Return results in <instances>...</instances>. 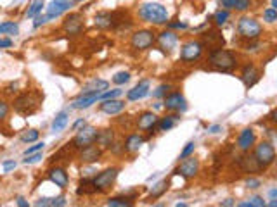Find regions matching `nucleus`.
<instances>
[{
	"mask_svg": "<svg viewBox=\"0 0 277 207\" xmlns=\"http://www.w3.org/2000/svg\"><path fill=\"white\" fill-rule=\"evenodd\" d=\"M203 48H205L203 41H198V40L187 41V43H184V45H182V48H180V61L182 62H194V61H198V59L201 57V54H203Z\"/></svg>",
	"mask_w": 277,
	"mask_h": 207,
	"instance_id": "obj_7",
	"label": "nucleus"
},
{
	"mask_svg": "<svg viewBox=\"0 0 277 207\" xmlns=\"http://www.w3.org/2000/svg\"><path fill=\"white\" fill-rule=\"evenodd\" d=\"M37 109H38V100H35L31 93H23V95H19L14 100V111L17 114H23V116L33 114Z\"/></svg>",
	"mask_w": 277,
	"mask_h": 207,
	"instance_id": "obj_10",
	"label": "nucleus"
},
{
	"mask_svg": "<svg viewBox=\"0 0 277 207\" xmlns=\"http://www.w3.org/2000/svg\"><path fill=\"white\" fill-rule=\"evenodd\" d=\"M49 180L57 188H61V190L68 188V183H69V176L64 167H52V169H49Z\"/></svg>",
	"mask_w": 277,
	"mask_h": 207,
	"instance_id": "obj_17",
	"label": "nucleus"
},
{
	"mask_svg": "<svg viewBox=\"0 0 277 207\" xmlns=\"http://www.w3.org/2000/svg\"><path fill=\"white\" fill-rule=\"evenodd\" d=\"M38 136H40V133L37 131V129H28V131H24L23 135H21V142L23 143H33L38 140Z\"/></svg>",
	"mask_w": 277,
	"mask_h": 207,
	"instance_id": "obj_36",
	"label": "nucleus"
},
{
	"mask_svg": "<svg viewBox=\"0 0 277 207\" xmlns=\"http://www.w3.org/2000/svg\"><path fill=\"white\" fill-rule=\"evenodd\" d=\"M250 7H251V0H237L234 10H237V12H244V10H248Z\"/></svg>",
	"mask_w": 277,
	"mask_h": 207,
	"instance_id": "obj_46",
	"label": "nucleus"
},
{
	"mask_svg": "<svg viewBox=\"0 0 277 207\" xmlns=\"http://www.w3.org/2000/svg\"><path fill=\"white\" fill-rule=\"evenodd\" d=\"M142 143H144V138L140 135H137V133L128 135L127 140H125V143H123V150L125 152H128V154H134V152H137L140 147H142Z\"/></svg>",
	"mask_w": 277,
	"mask_h": 207,
	"instance_id": "obj_26",
	"label": "nucleus"
},
{
	"mask_svg": "<svg viewBox=\"0 0 277 207\" xmlns=\"http://www.w3.org/2000/svg\"><path fill=\"white\" fill-rule=\"evenodd\" d=\"M269 195H271V199H276L277 197V190H276V188H272V190L269 192Z\"/></svg>",
	"mask_w": 277,
	"mask_h": 207,
	"instance_id": "obj_59",
	"label": "nucleus"
},
{
	"mask_svg": "<svg viewBox=\"0 0 277 207\" xmlns=\"http://www.w3.org/2000/svg\"><path fill=\"white\" fill-rule=\"evenodd\" d=\"M241 80H243L246 88H251L260 80V71H258L255 64H246L243 68V73H241Z\"/></svg>",
	"mask_w": 277,
	"mask_h": 207,
	"instance_id": "obj_20",
	"label": "nucleus"
},
{
	"mask_svg": "<svg viewBox=\"0 0 277 207\" xmlns=\"http://www.w3.org/2000/svg\"><path fill=\"white\" fill-rule=\"evenodd\" d=\"M99 111L104 112L108 116H116L120 112L125 111V102L118 99H110V100H101Z\"/></svg>",
	"mask_w": 277,
	"mask_h": 207,
	"instance_id": "obj_18",
	"label": "nucleus"
},
{
	"mask_svg": "<svg viewBox=\"0 0 277 207\" xmlns=\"http://www.w3.org/2000/svg\"><path fill=\"white\" fill-rule=\"evenodd\" d=\"M128 82H130V73L128 71H120L113 76V83L114 85H118V86L125 85V83H128Z\"/></svg>",
	"mask_w": 277,
	"mask_h": 207,
	"instance_id": "obj_39",
	"label": "nucleus"
},
{
	"mask_svg": "<svg viewBox=\"0 0 277 207\" xmlns=\"http://www.w3.org/2000/svg\"><path fill=\"white\" fill-rule=\"evenodd\" d=\"M168 28H177V30H187V23H170Z\"/></svg>",
	"mask_w": 277,
	"mask_h": 207,
	"instance_id": "obj_55",
	"label": "nucleus"
},
{
	"mask_svg": "<svg viewBox=\"0 0 277 207\" xmlns=\"http://www.w3.org/2000/svg\"><path fill=\"white\" fill-rule=\"evenodd\" d=\"M241 167H243L246 173H260V171H264V167L258 164V161L255 159V156L241 157Z\"/></svg>",
	"mask_w": 277,
	"mask_h": 207,
	"instance_id": "obj_28",
	"label": "nucleus"
},
{
	"mask_svg": "<svg viewBox=\"0 0 277 207\" xmlns=\"http://www.w3.org/2000/svg\"><path fill=\"white\" fill-rule=\"evenodd\" d=\"M236 202H234V199H225V201H222V204L220 206H223V207H230V206H234Z\"/></svg>",
	"mask_w": 277,
	"mask_h": 207,
	"instance_id": "obj_58",
	"label": "nucleus"
},
{
	"mask_svg": "<svg viewBox=\"0 0 277 207\" xmlns=\"http://www.w3.org/2000/svg\"><path fill=\"white\" fill-rule=\"evenodd\" d=\"M9 116V104L5 100H0V123H3Z\"/></svg>",
	"mask_w": 277,
	"mask_h": 207,
	"instance_id": "obj_47",
	"label": "nucleus"
},
{
	"mask_svg": "<svg viewBox=\"0 0 277 207\" xmlns=\"http://www.w3.org/2000/svg\"><path fill=\"white\" fill-rule=\"evenodd\" d=\"M96 187H94L92 180H82L80 181V188L78 194H96Z\"/></svg>",
	"mask_w": 277,
	"mask_h": 207,
	"instance_id": "obj_37",
	"label": "nucleus"
},
{
	"mask_svg": "<svg viewBox=\"0 0 277 207\" xmlns=\"http://www.w3.org/2000/svg\"><path fill=\"white\" fill-rule=\"evenodd\" d=\"M223 43H225V40H223L222 35L217 33V31H212V33H205V43H203V45H208L212 50L223 47Z\"/></svg>",
	"mask_w": 277,
	"mask_h": 207,
	"instance_id": "obj_30",
	"label": "nucleus"
},
{
	"mask_svg": "<svg viewBox=\"0 0 277 207\" xmlns=\"http://www.w3.org/2000/svg\"><path fill=\"white\" fill-rule=\"evenodd\" d=\"M210 66L217 71H223V73H230L237 68V57L234 52L225 50V48H215V50L210 52Z\"/></svg>",
	"mask_w": 277,
	"mask_h": 207,
	"instance_id": "obj_2",
	"label": "nucleus"
},
{
	"mask_svg": "<svg viewBox=\"0 0 277 207\" xmlns=\"http://www.w3.org/2000/svg\"><path fill=\"white\" fill-rule=\"evenodd\" d=\"M139 17L144 23L161 26V24L168 23V10L166 7L158 2H146L139 7Z\"/></svg>",
	"mask_w": 277,
	"mask_h": 207,
	"instance_id": "obj_1",
	"label": "nucleus"
},
{
	"mask_svg": "<svg viewBox=\"0 0 277 207\" xmlns=\"http://www.w3.org/2000/svg\"><path fill=\"white\" fill-rule=\"evenodd\" d=\"M118 173H120L118 167H108V169L101 171V173L92 180L96 190L97 192H106L108 188L113 187V183L116 181V178H118Z\"/></svg>",
	"mask_w": 277,
	"mask_h": 207,
	"instance_id": "obj_6",
	"label": "nucleus"
},
{
	"mask_svg": "<svg viewBox=\"0 0 277 207\" xmlns=\"http://www.w3.org/2000/svg\"><path fill=\"white\" fill-rule=\"evenodd\" d=\"M177 43H178V35L173 33L171 30H166L158 35V45H160L161 50L166 52V54H170L173 48H177Z\"/></svg>",
	"mask_w": 277,
	"mask_h": 207,
	"instance_id": "obj_15",
	"label": "nucleus"
},
{
	"mask_svg": "<svg viewBox=\"0 0 277 207\" xmlns=\"http://www.w3.org/2000/svg\"><path fill=\"white\" fill-rule=\"evenodd\" d=\"M255 142H257V135H255V131L251 128H246V129H243V131L239 133V138H237V147H239L243 152H248V150H250L251 147L255 145Z\"/></svg>",
	"mask_w": 277,
	"mask_h": 207,
	"instance_id": "obj_21",
	"label": "nucleus"
},
{
	"mask_svg": "<svg viewBox=\"0 0 277 207\" xmlns=\"http://www.w3.org/2000/svg\"><path fill=\"white\" fill-rule=\"evenodd\" d=\"M62 30L68 35H80L83 30V16L80 12H73L62 23Z\"/></svg>",
	"mask_w": 277,
	"mask_h": 207,
	"instance_id": "obj_13",
	"label": "nucleus"
},
{
	"mask_svg": "<svg viewBox=\"0 0 277 207\" xmlns=\"http://www.w3.org/2000/svg\"><path fill=\"white\" fill-rule=\"evenodd\" d=\"M239 207H265V201L262 197H258V195H255V197H251L248 202H241V204H237Z\"/></svg>",
	"mask_w": 277,
	"mask_h": 207,
	"instance_id": "obj_40",
	"label": "nucleus"
},
{
	"mask_svg": "<svg viewBox=\"0 0 277 207\" xmlns=\"http://www.w3.org/2000/svg\"><path fill=\"white\" fill-rule=\"evenodd\" d=\"M96 136H97V129L94 128V126L85 124L83 128L78 129L76 136L73 138L71 145L75 147V149H83V147H87V145H92V143L96 142Z\"/></svg>",
	"mask_w": 277,
	"mask_h": 207,
	"instance_id": "obj_8",
	"label": "nucleus"
},
{
	"mask_svg": "<svg viewBox=\"0 0 277 207\" xmlns=\"http://www.w3.org/2000/svg\"><path fill=\"white\" fill-rule=\"evenodd\" d=\"M168 90H171L170 85H160V86H158V88L153 92V97H154V99H161V97L166 95Z\"/></svg>",
	"mask_w": 277,
	"mask_h": 207,
	"instance_id": "obj_44",
	"label": "nucleus"
},
{
	"mask_svg": "<svg viewBox=\"0 0 277 207\" xmlns=\"http://www.w3.org/2000/svg\"><path fill=\"white\" fill-rule=\"evenodd\" d=\"M10 47H12V40L0 37V48H10Z\"/></svg>",
	"mask_w": 277,
	"mask_h": 207,
	"instance_id": "obj_53",
	"label": "nucleus"
},
{
	"mask_svg": "<svg viewBox=\"0 0 277 207\" xmlns=\"http://www.w3.org/2000/svg\"><path fill=\"white\" fill-rule=\"evenodd\" d=\"M237 33H239V37L244 38V40L257 41L258 38L262 37V33H264V28H262V24L258 23L257 19L243 16L239 19V23H237Z\"/></svg>",
	"mask_w": 277,
	"mask_h": 207,
	"instance_id": "obj_3",
	"label": "nucleus"
},
{
	"mask_svg": "<svg viewBox=\"0 0 277 207\" xmlns=\"http://www.w3.org/2000/svg\"><path fill=\"white\" fill-rule=\"evenodd\" d=\"M154 41H156V33H154L153 30H139V31H135L130 38L132 48L137 52L151 48L154 45Z\"/></svg>",
	"mask_w": 277,
	"mask_h": 207,
	"instance_id": "obj_4",
	"label": "nucleus"
},
{
	"mask_svg": "<svg viewBox=\"0 0 277 207\" xmlns=\"http://www.w3.org/2000/svg\"><path fill=\"white\" fill-rule=\"evenodd\" d=\"M101 156H103V149H99L96 143L80 149V161H82V163H89V164L97 163V161L101 159Z\"/></svg>",
	"mask_w": 277,
	"mask_h": 207,
	"instance_id": "obj_19",
	"label": "nucleus"
},
{
	"mask_svg": "<svg viewBox=\"0 0 277 207\" xmlns=\"http://www.w3.org/2000/svg\"><path fill=\"white\" fill-rule=\"evenodd\" d=\"M166 190H168V181L163 180V181H160V183L154 185L153 190H151V194H149V197L151 199H160Z\"/></svg>",
	"mask_w": 277,
	"mask_h": 207,
	"instance_id": "obj_35",
	"label": "nucleus"
},
{
	"mask_svg": "<svg viewBox=\"0 0 277 207\" xmlns=\"http://www.w3.org/2000/svg\"><path fill=\"white\" fill-rule=\"evenodd\" d=\"M178 121H180V116H178V114H170V116H166V118L158 119L156 126H158V129H160V131H170L171 128H175V124H177Z\"/></svg>",
	"mask_w": 277,
	"mask_h": 207,
	"instance_id": "obj_29",
	"label": "nucleus"
},
{
	"mask_svg": "<svg viewBox=\"0 0 277 207\" xmlns=\"http://www.w3.org/2000/svg\"><path fill=\"white\" fill-rule=\"evenodd\" d=\"M110 88V83L106 82V80H92V82H89L85 86H83L82 93H103L106 92V90Z\"/></svg>",
	"mask_w": 277,
	"mask_h": 207,
	"instance_id": "obj_25",
	"label": "nucleus"
},
{
	"mask_svg": "<svg viewBox=\"0 0 277 207\" xmlns=\"http://www.w3.org/2000/svg\"><path fill=\"white\" fill-rule=\"evenodd\" d=\"M264 19L267 21V23H276V21H277V9H274V7H269V9H265Z\"/></svg>",
	"mask_w": 277,
	"mask_h": 207,
	"instance_id": "obj_43",
	"label": "nucleus"
},
{
	"mask_svg": "<svg viewBox=\"0 0 277 207\" xmlns=\"http://www.w3.org/2000/svg\"><path fill=\"white\" fill-rule=\"evenodd\" d=\"M85 124H87V121H85V119H78V121H75V123H73L71 129H73V131H78V129H80V128H83V126H85Z\"/></svg>",
	"mask_w": 277,
	"mask_h": 207,
	"instance_id": "obj_54",
	"label": "nucleus"
},
{
	"mask_svg": "<svg viewBox=\"0 0 277 207\" xmlns=\"http://www.w3.org/2000/svg\"><path fill=\"white\" fill-rule=\"evenodd\" d=\"M97 99H99V93H82L78 99L73 100L71 107L76 109V111H82V109H89L90 105L97 102Z\"/></svg>",
	"mask_w": 277,
	"mask_h": 207,
	"instance_id": "obj_23",
	"label": "nucleus"
},
{
	"mask_svg": "<svg viewBox=\"0 0 277 207\" xmlns=\"http://www.w3.org/2000/svg\"><path fill=\"white\" fill-rule=\"evenodd\" d=\"M42 152H44V150H38V152H33V154H28V156H24L23 164H35V163H38V161L42 159Z\"/></svg>",
	"mask_w": 277,
	"mask_h": 207,
	"instance_id": "obj_42",
	"label": "nucleus"
},
{
	"mask_svg": "<svg viewBox=\"0 0 277 207\" xmlns=\"http://www.w3.org/2000/svg\"><path fill=\"white\" fill-rule=\"evenodd\" d=\"M236 3H237V0H220V5H222L225 10H234Z\"/></svg>",
	"mask_w": 277,
	"mask_h": 207,
	"instance_id": "obj_50",
	"label": "nucleus"
},
{
	"mask_svg": "<svg viewBox=\"0 0 277 207\" xmlns=\"http://www.w3.org/2000/svg\"><path fill=\"white\" fill-rule=\"evenodd\" d=\"M246 187L248 188H258V187H262V181L258 180V178H248Z\"/></svg>",
	"mask_w": 277,
	"mask_h": 207,
	"instance_id": "obj_52",
	"label": "nucleus"
},
{
	"mask_svg": "<svg viewBox=\"0 0 277 207\" xmlns=\"http://www.w3.org/2000/svg\"><path fill=\"white\" fill-rule=\"evenodd\" d=\"M198 171H199V161L189 156V157H185V159H182L180 166L177 167L175 173L180 174L185 180H191V178H194L196 174H198Z\"/></svg>",
	"mask_w": 277,
	"mask_h": 207,
	"instance_id": "obj_12",
	"label": "nucleus"
},
{
	"mask_svg": "<svg viewBox=\"0 0 277 207\" xmlns=\"http://www.w3.org/2000/svg\"><path fill=\"white\" fill-rule=\"evenodd\" d=\"M16 166H17L16 161H3V163H2V167H3V171H5V173L16 169Z\"/></svg>",
	"mask_w": 277,
	"mask_h": 207,
	"instance_id": "obj_51",
	"label": "nucleus"
},
{
	"mask_svg": "<svg viewBox=\"0 0 277 207\" xmlns=\"http://www.w3.org/2000/svg\"><path fill=\"white\" fill-rule=\"evenodd\" d=\"M106 206H110V207H132L134 206V197H127V195L113 197L106 202Z\"/></svg>",
	"mask_w": 277,
	"mask_h": 207,
	"instance_id": "obj_33",
	"label": "nucleus"
},
{
	"mask_svg": "<svg viewBox=\"0 0 277 207\" xmlns=\"http://www.w3.org/2000/svg\"><path fill=\"white\" fill-rule=\"evenodd\" d=\"M75 3H76V0H51L49 5L45 7V16H47V21L62 16V14L68 12Z\"/></svg>",
	"mask_w": 277,
	"mask_h": 207,
	"instance_id": "obj_9",
	"label": "nucleus"
},
{
	"mask_svg": "<svg viewBox=\"0 0 277 207\" xmlns=\"http://www.w3.org/2000/svg\"><path fill=\"white\" fill-rule=\"evenodd\" d=\"M229 17H230L229 10L220 9L219 12H215V16H213V19H215V23L219 24V26H222V24H225V23H227V19H229Z\"/></svg>",
	"mask_w": 277,
	"mask_h": 207,
	"instance_id": "obj_41",
	"label": "nucleus"
},
{
	"mask_svg": "<svg viewBox=\"0 0 277 207\" xmlns=\"http://www.w3.org/2000/svg\"><path fill=\"white\" fill-rule=\"evenodd\" d=\"M194 149H196V143H194V142L185 143L184 150H182V152H180V159H185V157L192 156V154H194Z\"/></svg>",
	"mask_w": 277,
	"mask_h": 207,
	"instance_id": "obj_45",
	"label": "nucleus"
},
{
	"mask_svg": "<svg viewBox=\"0 0 277 207\" xmlns=\"http://www.w3.org/2000/svg\"><path fill=\"white\" fill-rule=\"evenodd\" d=\"M76 2H87V0H76Z\"/></svg>",
	"mask_w": 277,
	"mask_h": 207,
	"instance_id": "obj_61",
	"label": "nucleus"
},
{
	"mask_svg": "<svg viewBox=\"0 0 277 207\" xmlns=\"http://www.w3.org/2000/svg\"><path fill=\"white\" fill-rule=\"evenodd\" d=\"M0 35L16 37V35H19V24L14 21H3V23H0Z\"/></svg>",
	"mask_w": 277,
	"mask_h": 207,
	"instance_id": "obj_32",
	"label": "nucleus"
},
{
	"mask_svg": "<svg viewBox=\"0 0 277 207\" xmlns=\"http://www.w3.org/2000/svg\"><path fill=\"white\" fill-rule=\"evenodd\" d=\"M156 123H158L156 114H153V112H144V114H140L137 126H139V129H142V131L153 133V129L156 128Z\"/></svg>",
	"mask_w": 277,
	"mask_h": 207,
	"instance_id": "obj_22",
	"label": "nucleus"
},
{
	"mask_svg": "<svg viewBox=\"0 0 277 207\" xmlns=\"http://www.w3.org/2000/svg\"><path fill=\"white\" fill-rule=\"evenodd\" d=\"M208 131L212 133V135H215V133L222 131V126H220V124H213V126H210V128H208Z\"/></svg>",
	"mask_w": 277,
	"mask_h": 207,
	"instance_id": "obj_56",
	"label": "nucleus"
},
{
	"mask_svg": "<svg viewBox=\"0 0 277 207\" xmlns=\"http://www.w3.org/2000/svg\"><path fill=\"white\" fill-rule=\"evenodd\" d=\"M149 90H151L149 80H140L134 88L127 92V99L130 100V102H137V100H142L144 97L149 95Z\"/></svg>",
	"mask_w": 277,
	"mask_h": 207,
	"instance_id": "obj_16",
	"label": "nucleus"
},
{
	"mask_svg": "<svg viewBox=\"0 0 277 207\" xmlns=\"http://www.w3.org/2000/svg\"><path fill=\"white\" fill-rule=\"evenodd\" d=\"M114 142V133L113 129H101V131H97V136H96V145L99 147V149H110L111 145H113Z\"/></svg>",
	"mask_w": 277,
	"mask_h": 207,
	"instance_id": "obj_24",
	"label": "nucleus"
},
{
	"mask_svg": "<svg viewBox=\"0 0 277 207\" xmlns=\"http://www.w3.org/2000/svg\"><path fill=\"white\" fill-rule=\"evenodd\" d=\"M120 23H121V19L118 17V14L108 12V10L97 12L96 17H94V24H96V28H99V30H111V28H116Z\"/></svg>",
	"mask_w": 277,
	"mask_h": 207,
	"instance_id": "obj_11",
	"label": "nucleus"
},
{
	"mask_svg": "<svg viewBox=\"0 0 277 207\" xmlns=\"http://www.w3.org/2000/svg\"><path fill=\"white\" fill-rule=\"evenodd\" d=\"M35 206H38V207H62V206H66V197L64 195H59V197H52V199H47V197H44V199H38V202Z\"/></svg>",
	"mask_w": 277,
	"mask_h": 207,
	"instance_id": "obj_31",
	"label": "nucleus"
},
{
	"mask_svg": "<svg viewBox=\"0 0 277 207\" xmlns=\"http://www.w3.org/2000/svg\"><path fill=\"white\" fill-rule=\"evenodd\" d=\"M44 7H45L44 0H33V2H31V5L28 7V10H26V17H28V19H33L35 16H38V14L44 10Z\"/></svg>",
	"mask_w": 277,
	"mask_h": 207,
	"instance_id": "obj_34",
	"label": "nucleus"
},
{
	"mask_svg": "<svg viewBox=\"0 0 277 207\" xmlns=\"http://www.w3.org/2000/svg\"><path fill=\"white\" fill-rule=\"evenodd\" d=\"M255 159L258 161V164H260L262 167H269L272 163L276 161V149L274 145H272V142H262L258 143L257 147H255Z\"/></svg>",
	"mask_w": 277,
	"mask_h": 207,
	"instance_id": "obj_5",
	"label": "nucleus"
},
{
	"mask_svg": "<svg viewBox=\"0 0 277 207\" xmlns=\"http://www.w3.org/2000/svg\"><path fill=\"white\" fill-rule=\"evenodd\" d=\"M121 93H123V90L120 88H114V90H106V92H103L99 95V99L97 100H110V99H120Z\"/></svg>",
	"mask_w": 277,
	"mask_h": 207,
	"instance_id": "obj_38",
	"label": "nucleus"
},
{
	"mask_svg": "<svg viewBox=\"0 0 277 207\" xmlns=\"http://www.w3.org/2000/svg\"><path fill=\"white\" fill-rule=\"evenodd\" d=\"M165 107H166V111L180 114V112L187 111V100L182 93H170V95H165Z\"/></svg>",
	"mask_w": 277,
	"mask_h": 207,
	"instance_id": "obj_14",
	"label": "nucleus"
},
{
	"mask_svg": "<svg viewBox=\"0 0 277 207\" xmlns=\"http://www.w3.org/2000/svg\"><path fill=\"white\" fill-rule=\"evenodd\" d=\"M44 149H45V143L38 142V143H35V145L28 147V149L24 150V156H28V154H33V152H38V150H44Z\"/></svg>",
	"mask_w": 277,
	"mask_h": 207,
	"instance_id": "obj_49",
	"label": "nucleus"
},
{
	"mask_svg": "<svg viewBox=\"0 0 277 207\" xmlns=\"http://www.w3.org/2000/svg\"><path fill=\"white\" fill-rule=\"evenodd\" d=\"M269 206H271V207H276V206H277V199H272V202H271Z\"/></svg>",
	"mask_w": 277,
	"mask_h": 207,
	"instance_id": "obj_60",
	"label": "nucleus"
},
{
	"mask_svg": "<svg viewBox=\"0 0 277 207\" xmlns=\"http://www.w3.org/2000/svg\"><path fill=\"white\" fill-rule=\"evenodd\" d=\"M33 28H35V30H38V28H40V26H44V24L45 23H47V16H45V14H38V16H35L33 17Z\"/></svg>",
	"mask_w": 277,
	"mask_h": 207,
	"instance_id": "obj_48",
	"label": "nucleus"
},
{
	"mask_svg": "<svg viewBox=\"0 0 277 207\" xmlns=\"http://www.w3.org/2000/svg\"><path fill=\"white\" fill-rule=\"evenodd\" d=\"M68 121H69L68 111H61L59 114H55L54 121H52V124H51L52 133H61L62 129H64L66 126H68Z\"/></svg>",
	"mask_w": 277,
	"mask_h": 207,
	"instance_id": "obj_27",
	"label": "nucleus"
},
{
	"mask_svg": "<svg viewBox=\"0 0 277 207\" xmlns=\"http://www.w3.org/2000/svg\"><path fill=\"white\" fill-rule=\"evenodd\" d=\"M16 202H17V206H19V207H28V206H30V204L26 202V199H24V197H17Z\"/></svg>",
	"mask_w": 277,
	"mask_h": 207,
	"instance_id": "obj_57",
	"label": "nucleus"
}]
</instances>
